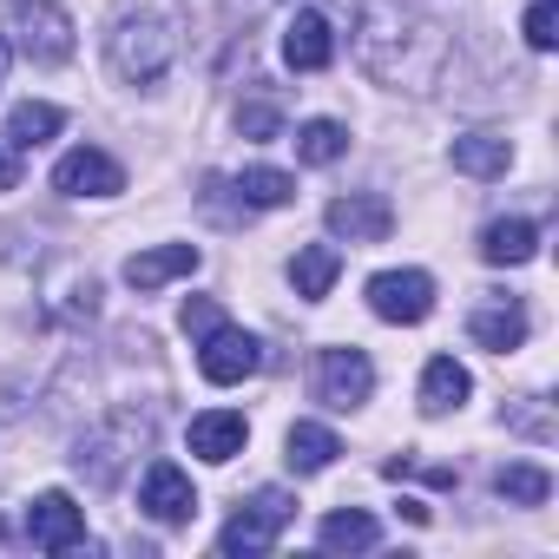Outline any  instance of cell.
<instances>
[{"mask_svg": "<svg viewBox=\"0 0 559 559\" xmlns=\"http://www.w3.org/2000/svg\"><path fill=\"white\" fill-rule=\"evenodd\" d=\"M533 250H539V224L533 217H500V224H487L480 230V257L487 263H533Z\"/></svg>", "mask_w": 559, "mask_h": 559, "instance_id": "20", "label": "cell"}, {"mask_svg": "<svg viewBox=\"0 0 559 559\" xmlns=\"http://www.w3.org/2000/svg\"><path fill=\"white\" fill-rule=\"evenodd\" d=\"M297 520V500L284 493V487H263V493H250L230 520H224V533H217V552H270L276 546V533H284Z\"/></svg>", "mask_w": 559, "mask_h": 559, "instance_id": "3", "label": "cell"}, {"mask_svg": "<svg viewBox=\"0 0 559 559\" xmlns=\"http://www.w3.org/2000/svg\"><path fill=\"white\" fill-rule=\"evenodd\" d=\"M284 454H290V467H297V474H323V467L343 454V441H336L323 421H297V428L284 435Z\"/></svg>", "mask_w": 559, "mask_h": 559, "instance_id": "23", "label": "cell"}, {"mask_svg": "<svg viewBox=\"0 0 559 559\" xmlns=\"http://www.w3.org/2000/svg\"><path fill=\"white\" fill-rule=\"evenodd\" d=\"M467 395H474V376H467L454 356H435V362L421 369V415H454Z\"/></svg>", "mask_w": 559, "mask_h": 559, "instance_id": "19", "label": "cell"}, {"mask_svg": "<svg viewBox=\"0 0 559 559\" xmlns=\"http://www.w3.org/2000/svg\"><path fill=\"white\" fill-rule=\"evenodd\" d=\"M369 395H376V369H369L362 349H323L317 356V402H330L336 415H349Z\"/></svg>", "mask_w": 559, "mask_h": 559, "instance_id": "8", "label": "cell"}, {"mask_svg": "<svg viewBox=\"0 0 559 559\" xmlns=\"http://www.w3.org/2000/svg\"><path fill=\"white\" fill-rule=\"evenodd\" d=\"M336 276H343V250L336 243H310V250L290 257V284H297L304 304H323L336 290Z\"/></svg>", "mask_w": 559, "mask_h": 559, "instance_id": "18", "label": "cell"}, {"mask_svg": "<svg viewBox=\"0 0 559 559\" xmlns=\"http://www.w3.org/2000/svg\"><path fill=\"white\" fill-rule=\"evenodd\" d=\"M60 126H67V112H60V106L27 99V106H14V112H8V145H14V152H34V145H47Z\"/></svg>", "mask_w": 559, "mask_h": 559, "instance_id": "24", "label": "cell"}, {"mask_svg": "<svg viewBox=\"0 0 559 559\" xmlns=\"http://www.w3.org/2000/svg\"><path fill=\"white\" fill-rule=\"evenodd\" d=\"M323 217H330V230L349 237V243H389V230H395V204H389L382 191H349V198H336Z\"/></svg>", "mask_w": 559, "mask_h": 559, "instance_id": "10", "label": "cell"}, {"mask_svg": "<svg viewBox=\"0 0 559 559\" xmlns=\"http://www.w3.org/2000/svg\"><path fill=\"white\" fill-rule=\"evenodd\" d=\"M552 40H559V0H533L526 8V47L552 53Z\"/></svg>", "mask_w": 559, "mask_h": 559, "instance_id": "27", "label": "cell"}, {"mask_svg": "<svg viewBox=\"0 0 559 559\" xmlns=\"http://www.w3.org/2000/svg\"><path fill=\"white\" fill-rule=\"evenodd\" d=\"M0 191H21V152L0 145Z\"/></svg>", "mask_w": 559, "mask_h": 559, "instance_id": "30", "label": "cell"}, {"mask_svg": "<svg viewBox=\"0 0 559 559\" xmlns=\"http://www.w3.org/2000/svg\"><path fill=\"white\" fill-rule=\"evenodd\" d=\"M284 60H290L297 73H323V67L336 60V27H330L317 8H304V14L284 27Z\"/></svg>", "mask_w": 559, "mask_h": 559, "instance_id": "15", "label": "cell"}, {"mask_svg": "<svg viewBox=\"0 0 559 559\" xmlns=\"http://www.w3.org/2000/svg\"><path fill=\"white\" fill-rule=\"evenodd\" d=\"M106 60L126 86L165 80V67L178 60V21L171 14H119L106 34Z\"/></svg>", "mask_w": 559, "mask_h": 559, "instance_id": "2", "label": "cell"}, {"mask_svg": "<svg viewBox=\"0 0 559 559\" xmlns=\"http://www.w3.org/2000/svg\"><path fill=\"white\" fill-rule=\"evenodd\" d=\"M178 323H185V336H204V330H211V323H224V317H217V304H211V297H191V304L178 310Z\"/></svg>", "mask_w": 559, "mask_h": 559, "instance_id": "29", "label": "cell"}, {"mask_svg": "<svg viewBox=\"0 0 559 559\" xmlns=\"http://www.w3.org/2000/svg\"><path fill=\"white\" fill-rule=\"evenodd\" d=\"M343 152H349V132L336 119H304L297 126V158L304 165H336Z\"/></svg>", "mask_w": 559, "mask_h": 559, "instance_id": "25", "label": "cell"}, {"mask_svg": "<svg viewBox=\"0 0 559 559\" xmlns=\"http://www.w3.org/2000/svg\"><path fill=\"white\" fill-rule=\"evenodd\" d=\"M382 539V526H376V513H362V507H343V513H330L323 526H317V546L323 552H369Z\"/></svg>", "mask_w": 559, "mask_h": 559, "instance_id": "22", "label": "cell"}, {"mask_svg": "<svg viewBox=\"0 0 559 559\" xmlns=\"http://www.w3.org/2000/svg\"><path fill=\"white\" fill-rule=\"evenodd\" d=\"M139 507H145L158 526H185V520L198 513V493H191L185 467H171V461H152V467H145V487H139Z\"/></svg>", "mask_w": 559, "mask_h": 559, "instance_id": "12", "label": "cell"}, {"mask_svg": "<svg viewBox=\"0 0 559 559\" xmlns=\"http://www.w3.org/2000/svg\"><path fill=\"white\" fill-rule=\"evenodd\" d=\"M27 539L40 546V552H73V546H86V513L73 507V493H40L34 507H27Z\"/></svg>", "mask_w": 559, "mask_h": 559, "instance_id": "9", "label": "cell"}, {"mask_svg": "<svg viewBox=\"0 0 559 559\" xmlns=\"http://www.w3.org/2000/svg\"><path fill=\"white\" fill-rule=\"evenodd\" d=\"M448 158H454V171H467V178H507L513 139H507V132H461Z\"/></svg>", "mask_w": 559, "mask_h": 559, "instance_id": "17", "label": "cell"}, {"mask_svg": "<svg viewBox=\"0 0 559 559\" xmlns=\"http://www.w3.org/2000/svg\"><path fill=\"white\" fill-rule=\"evenodd\" d=\"M493 493L513 500V507H539V500L552 493V474H546V467H500V474H493Z\"/></svg>", "mask_w": 559, "mask_h": 559, "instance_id": "26", "label": "cell"}, {"mask_svg": "<svg viewBox=\"0 0 559 559\" xmlns=\"http://www.w3.org/2000/svg\"><path fill=\"white\" fill-rule=\"evenodd\" d=\"M237 132L243 139H276L284 119H276V106H237Z\"/></svg>", "mask_w": 559, "mask_h": 559, "instance_id": "28", "label": "cell"}, {"mask_svg": "<svg viewBox=\"0 0 559 559\" xmlns=\"http://www.w3.org/2000/svg\"><path fill=\"white\" fill-rule=\"evenodd\" d=\"M14 47L34 60V67H67L73 60V21L47 0H21L14 8Z\"/></svg>", "mask_w": 559, "mask_h": 559, "instance_id": "5", "label": "cell"}, {"mask_svg": "<svg viewBox=\"0 0 559 559\" xmlns=\"http://www.w3.org/2000/svg\"><path fill=\"white\" fill-rule=\"evenodd\" d=\"M53 191L60 198H119L126 191V165L99 145H73L60 165H53Z\"/></svg>", "mask_w": 559, "mask_h": 559, "instance_id": "7", "label": "cell"}, {"mask_svg": "<svg viewBox=\"0 0 559 559\" xmlns=\"http://www.w3.org/2000/svg\"><path fill=\"white\" fill-rule=\"evenodd\" d=\"M191 454L198 461H211V467H224V461H237L243 454V441H250V421L237 415V408H204V415H191Z\"/></svg>", "mask_w": 559, "mask_h": 559, "instance_id": "13", "label": "cell"}, {"mask_svg": "<svg viewBox=\"0 0 559 559\" xmlns=\"http://www.w3.org/2000/svg\"><path fill=\"white\" fill-rule=\"evenodd\" d=\"M369 310L382 323H428L435 317V276L428 270H382V276H369Z\"/></svg>", "mask_w": 559, "mask_h": 559, "instance_id": "6", "label": "cell"}, {"mask_svg": "<svg viewBox=\"0 0 559 559\" xmlns=\"http://www.w3.org/2000/svg\"><path fill=\"white\" fill-rule=\"evenodd\" d=\"M145 435H152L145 421H132V415H119V421H112L106 435H93V441H80V454H73V461H80V474H86V480H99V487H112V480H119V467H126V448H139Z\"/></svg>", "mask_w": 559, "mask_h": 559, "instance_id": "11", "label": "cell"}, {"mask_svg": "<svg viewBox=\"0 0 559 559\" xmlns=\"http://www.w3.org/2000/svg\"><path fill=\"white\" fill-rule=\"evenodd\" d=\"M230 191H237L243 211H276V204H290V198H297V178H290V171H276V165H243V171L230 178Z\"/></svg>", "mask_w": 559, "mask_h": 559, "instance_id": "21", "label": "cell"}, {"mask_svg": "<svg viewBox=\"0 0 559 559\" xmlns=\"http://www.w3.org/2000/svg\"><path fill=\"white\" fill-rule=\"evenodd\" d=\"M8 53H14V47H8V34H0V80H8Z\"/></svg>", "mask_w": 559, "mask_h": 559, "instance_id": "31", "label": "cell"}, {"mask_svg": "<svg viewBox=\"0 0 559 559\" xmlns=\"http://www.w3.org/2000/svg\"><path fill=\"white\" fill-rule=\"evenodd\" d=\"M467 336H474L480 349L507 356V349H520V343H526V310H520L513 297H493V304H480V310L467 317Z\"/></svg>", "mask_w": 559, "mask_h": 559, "instance_id": "16", "label": "cell"}, {"mask_svg": "<svg viewBox=\"0 0 559 559\" xmlns=\"http://www.w3.org/2000/svg\"><path fill=\"white\" fill-rule=\"evenodd\" d=\"M257 369H263V343H257L250 330L211 323V330L198 336V376H204V382L230 389V382H243V376H257Z\"/></svg>", "mask_w": 559, "mask_h": 559, "instance_id": "4", "label": "cell"}, {"mask_svg": "<svg viewBox=\"0 0 559 559\" xmlns=\"http://www.w3.org/2000/svg\"><path fill=\"white\" fill-rule=\"evenodd\" d=\"M448 27L428 21L421 8H408V0H362L356 14V60L395 86V93H428L441 73H448Z\"/></svg>", "mask_w": 559, "mask_h": 559, "instance_id": "1", "label": "cell"}, {"mask_svg": "<svg viewBox=\"0 0 559 559\" xmlns=\"http://www.w3.org/2000/svg\"><path fill=\"white\" fill-rule=\"evenodd\" d=\"M198 263H204L198 243H152V250L126 257V284L145 297V290H165V284H178V276H191Z\"/></svg>", "mask_w": 559, "mask_h": 559, "instance_id": "14", "label": "cell"}]
</instances>
